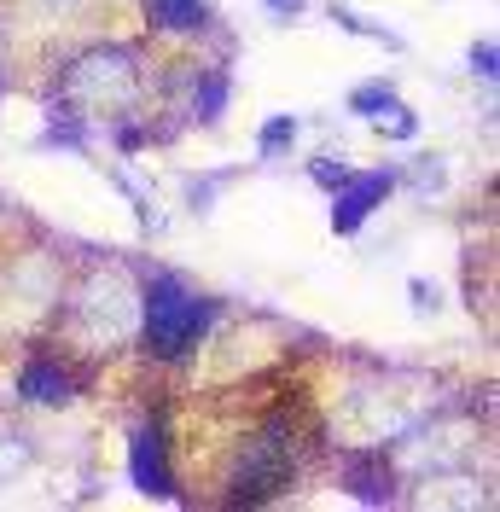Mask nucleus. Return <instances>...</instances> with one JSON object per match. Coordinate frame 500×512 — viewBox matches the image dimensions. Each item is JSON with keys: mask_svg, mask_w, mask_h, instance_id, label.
<instances>
[{"mask_svg": "<svg viewBox=\"0 0 500 512\" xmlns=\"http://www.w3.org/2000/svg\"><path fill=\"white\" fill-rule=\"evenodd\" d=\"M152 18L163 30H204L210 24V6L204 0H152Z\"/></svg>", "mask_w": 500, "mask_h": 512, "instance_id": "nucleus-4", "label": "nucleus"}, {"mask_svg": "<svg viewBox=\"0 0 500 512\" xmlns=\"http://www.w3.org/2000/svg\"><path fill=\"white\" fill-rule=\"evenodd\" d=\"M285 140H297V123L291 117H274V123L262 128V152H280Z\"/></svg>", "mask_w": 500, "mask_h": 512, "instance_id": "nucleus-7", "label": "nucleus"}, {"mask_svg": "<svg viewBox=\"0 0 500 512\" xmlns=\"http://www.w3.org/2000/svg\"><path fill=\"white\" fill-rule=\"evenodd\" d=\"M355 111H390V117H402V105H396L390 88H361L355 94Z\"/></svg>", "mask_w": 500, "mask_h": 512, "instance_id": "nucleus-6", "label": "nucleus"}, {"mask_svg": "<svg viewBox=\"0 0 500 512\" xmlns=\"http://www.w3.org/2000/svg\"><path fill=\"white\" fill-rule=\"evenodd\" d=\"M134 483H140L146 495H157V501L175 495V478H169V466H163V431H157V425L134 437Z\"/></svg>", "mask_w": 500, "mask_h": 512, "instance_id": "nucleus-3", "label": "nucleus"}, {"mask_svg": "<svg viewBox=\"0 0 500 512\" xmlns=\"http://www.w3.org/2000/svg\"><path fill=\"white\" fill-rule=\"evenodd\" d=\"M268 6H274V12H297V6H303V0H268Z\"/></svg>", "mask_w": 500, "mask_h": 512, "instance_id": "nucleus-9", "label": "nucleus"}, {"mask_svg": "<svg viewBox=\"0 0 500 512\" xmlns=\"http://www.w3.org/2000/svg\"><path fill=\"white\" fill-rule=\"evenodd\" d=\"M384 192H390V175H349L344 192H338V210H332V227L338 233H355Z\"/></svg>", "mask_w": 500, "mask_h": 512, "instance_id": "nucleus-2", "label": "nucleus"}, {"mask_svg": "<svg viewBox=\"0 0 500 512\" xmlns=\"http://www.w3.org/2000/svg\"><path fill=\"white\" fill-rule=\"evenodd\" d=\"M24 396H30V402H64V396H70V384H64V373H53V367H41V361H35L30 373H24Z\"/></svg>", "mask_w": 500, "mask_h": 512, "instance_id": "nucleus-5", "label": "nucleus"}, {"mask_svg": "<svg viewBox=\"0 0 500 512\" xmlns=\"http://www.w3.org/2000/svg\"><path fill=\"white\" fill-rule=\"evenodd\" d=\"M314 181H320V187H344L349 169H344V163H332V158H320V163H314Z\"/></svg>", "mask_w": 500, "mask_h": 512, "instance_id": "nucleus-8", "label": "nucleus"}, {"mask_svg": "<svg viewBox=\"0 0 500 512\" xmlns=\"http://www.w3.org/2000/svg\"><path fill=\"white\" fill-rule=\"evenodd\" d=\"M204 326H210V303L198 291H187L181 280H157L146 291V344L157 355H181Z\"/></svg>", "mask_w": 500, "mask_h": 512, "instance_id": "nucleus-1", "label": "nucleus"}]
</instances>
